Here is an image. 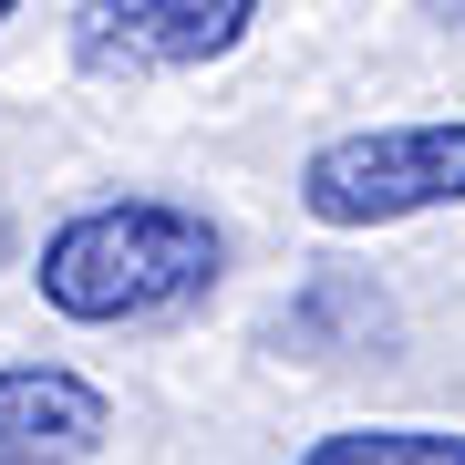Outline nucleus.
<instances>
[{
	"label": "nucleus",
	"instance_id": "1a4fd4ad",
	"mask_svg": "<svg viewBox=\"0 0 465 465\" xmlns=\"http://www.w3.org/2000/svg\"><path fill=\"white\" fill-rule=\"evenodd\" d=\"M0 465H21V455H0Z\"/></svg>",
	"mask_w": 465,
	"mask_h": 465
},
{
	"label": "nucleus",
	"instance_id": "f03ea898",
	"mask_svg": "<svg viewBox=\"0 0 465 465\" xmlns=\"http://www.w3.org/2000/svg\"><path fill=\"white\" fill-rule=\"evenodd\" d=\"M300 207L311 228H403V217L465 207V114H403V124H351L300 155Z\"/></svg>",
	"mask_w": 465,
	"mask_h": 465
},
{
	"label": "nucleus",
	"instance_id": "f257e3e1",
	"mask_svg": "<svg viewBox=\"0 0 465 465\" xmlns=\"http://www.w3.org/2000/svg\"><path fill=\"white\" fill-rule=\"evenodd\" d=\"M228 269V228L186 197H94L42 238V311L84 321V331H124V321H166L186 300L217 290Z\"/></svg>",
	"mask_w": 465,
	"mask_h": 465
},
{
	"label": "nucleus",
	"instance_id": "20e7f679",
	"mask_svg": "<svg viewBox=\"0 0 465 465\" xmlns=\"http://www.w3.org/2000/svg\"><path fill=\"white\" fill-rule=\"evenodd\" d=\"M114 434L104 382H84L73 362H0V455L21 465H94Z\"/></svg>",
	"mask_w": 465,
	"mask_h": 465
},
{
	"label": "nucleus",
	"instance_id": "39448f33",
	"mask_svg": "<svg viewBox=\"0 0 465 465\" xmlns=\"http://www.w3.org/2000/svg\"><path fill=\"white\" fill-rule=\"evenodd\" d=\"M290 465H465V434L455 424H341V434H311Z\"/></svg>",
	"mask_w": 465,
	"mask_h": 465
},
{
	"label": "nucleus",
	"instance_id": "0eeeda50",
	"mask_svg": "<svg viewBox=\"0 0 465 465\" xmlns=\"http://www.w3.org/2000/svg\"><path fill=\"white\" fill-rule=\"evenodd\" d=\"M434 11H445V21H465V0H434Z\"/></svg>",
	"mask_w": 465,
	"mask_h": 465
},
{
	"label": "nucleus",
	"instance_id": "7ed1b4c3",
	"mask_svg": "<svg viewBox=\"0 0 465 465\" xmlns=\"http://www.w3.org/2000/svg\"><path fill=\"white\" fill-rule=\"evenodd\" d=\"M259 0H84L73 11V63L104 73V84H134V73H197L228 63L249 42Z\"/></svg>",
	"mask_w": 465,
	"mask_h": 465
},
{
	"label": "nucleus",
	"instance_id": "6e6552de",
	"mask_svg": "<svg viewBox=\"0 0 465 465\" xmlns=\"http://www.w3.org/2000/svg\"><path fill=\"white\" fill-rule=\"evenodd\" d=\"M11 11H21V0H0V21H11Z\"/></svg>",
	"mask_w": 465,
	"mask_h": 465
},
{
	"label": "nucleus",
	"instance_id": "423d86ee",
	"mask_svg": "<svg viewBox=\"0 0 465 465\" xmlns=\"http://www.w3.org/2000/svg\"><path fill=\"white\" fill-rule=\"evenodd\" d=\"M11 249H21V228H11V207H0V269H11Z\"/></svg>",
	"mask_w": 465,
	"mask_h": 465
}]
</instances>
